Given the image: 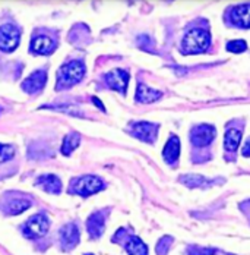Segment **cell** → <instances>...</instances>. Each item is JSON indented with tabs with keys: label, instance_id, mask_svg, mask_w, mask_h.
<instances>
[{
	"label": "cell",
	"instance_id": "cell-1",
	"mask_svg": "<svg viewBox=\"0 0 250 255\" xmlns=\"http://www.w3.org/2000/svg\"><path fill=\"white\" fill-rule=\"evenodd\" d=\"M211 44V34L208 29L193 28L189 29L181 41V53L183 54H198L203 53Z\"/></svg>",
	"mask_w": 250,
	"mask_h": 255
},
{
	"label": "cell",
	"instance_id": "cell-2",
	"mask_svg": "<svg viewBox=\"0 0 250 255\" xmlns=\"http://www.w3.org/2000/svg\"><path fill=\"white\" fill-rule=\"evenodd\" d=\"M104 186L105 185H104L102 179H100L98 176L86 175V176L75 179L71 183L69 191L72 194H78V195H82V197H88V195H92V194L100 192L101 189H104Z\"/></svg>",
	"mask_w": 250,
	"mask_h": 255
},
{
	"label": "cell",
	"instance_id": "cell-3",
	"mask_svg": "<svg viewBox=\"0 0 250 255\" xmlns=\"http://www.w3.org/2000/svg\"><path fill=\"white\" fill-rule=\"evenodd\" d=\"M85 75V65L79 60H72L63 65L59 71V85L68 87L79 82Z\"/></svg>",
	"mask_w": 250,
	"mask_h": 255
},
{
	"label": "cell",
	"instance_id": "cell-4",
	"mask_svg": "<svg viewBox=\"0 0 250 255\" xmlns=\"http://www.w3.org/2000/svg\"><path fill=\"white\" fill-rule=\"evenodd\" d=\"M21 32L15 25L4 24L0 26V50L13 51L19 44Z\"/></svg>",
	"mask_w": 250,
	"mask_h": 255
},
{
	"label": "cell",
	"instance_id": "cell-5",
	"mask_svg": "<svg viewBox=\"0 0 250 255\" xmlns=\"http://www.w3.org/2000/svg\"><path fill=\"white\" fill-rule=\"evenodd\" d=\"M215 133L217 130L212 125H198L192 129L190 141L195 147H206L214 141Z\"/></svg>",
	"mask_w": 250,
	"mask_h": 255
},
{
	"label": "cell",
	"instance_id": "cell-6",
	"mask_svg": "<svg viewBox=\"0 0 250 255\" xmlns=\"http://www.w3.org/2000/svg\"><path fill=\"white\" fill-rule=\"evenodd\" d=\"M130 132L133 136H136L141 141H145L148 144L155 142L157 133H158V125L151 122H135L130 125Z\"/></svg>",
	"mask_w": 250,
	"mask_h": 255
},
{
	"label": "cell",
	"instance_id": "cell-7",
	"mask_svg": "<svg viewBox=\"0 0 250 255\" xmlns=\"http://www.w3.org/2000/svg\"><path fill=\"white\" fill-rule=\"evenodd\" d=\"M49 230V220L43 214H37L31 217L25 223V235L28 238H40L44 236Z\"/></svg>",
	"mask_w": 250,
	"mask_h": 255
},
{
	"label": "cell",
	"instance_id": "cell-8",
	"mask_svg": "<svg viewBox=\"0 0 250 255\" xmlns=\"http://www.w3.org/2000/svg\"><path fill=\"white\" fill-rule=\"evenodd\" d=\"M105 82L110 88L125 94L126 88H127V84H129V74L123 71V69H113L110 71L105 77Z\"/></svg>",
	"mask_w": 250,
	"mask_h": 255
},
{
	"label": "cell",
	"instance_id": "cell-9",
	"mask_svg": "<svg viewBox=\"0 0 250 255\" xmlns=\"http://www.w3.org/2000/svg\"><path fill=\"white\" fill-rule=\"evenodd\" d=\"M46 82H47V72L43 71V69H40V71L32 72L22 82V90L25 93H28V94H35V93H38V91L43 90V87L46 85Z\"/></svg>",
	"mask_w": 250,
	"mask_h": 255
},
{
	"label": "cell",
	"instance_id": "cell-10",
	"mask_svg": "<svg viewBox=\"0 0 250 255\" xmlns=\"http://www.w3.org/2000/svg\"><path fill=\"white\" fill-rule=\"evenodd\" d=\"M60 242L65 250L75 248L79 242V229L75 223H68L60 229Z\"/></svg>",
	"mask_w": 250,
	"mask_h": 255
},
{
	"label": "cell",
	"instance_id": "cell-11",
	"mask_svg": "<svg viewBox=\"0 0 250 255\" xmlns=\"http://www.w3.org/2000/svg\"><path fill=\"white\" fill-rule=\"evenodd\" d=\"M231 24L240 28H250V4L234 6L230 12Z\"/></svg>",
	"mask_w": 250,
	"mask_h": 255
},
{
	"label": "cell",
	"instance_id": "cell-12",
	"mask_svg": "<svg viewBox=\"0 0 250 255\" xmlns=\"http://www.w3.org/2000/svg\"><path fill=\"white\" fill-rule=\"evenodd\" d=\"M104 225H105V213L104 211L94 213L86 222V229H88L89 236L94 238V239L100 238L102 232H104Z\"/></svg>",
	"mask_w": 250,
	"mask_h": 255
},
{
	"label": "cell",
	"instance_id": "cell-13",
	"mask_svg": "<svg viewBox=\"0 0 250 255\" xmlns=\"http://www.w3.org/2000/svg\"><path fill=\"white\" fill-rule=\"evenodd\" d=\"M163 97V93L158 90H154L147 87L145 84H139L138 90H136V102L138 103H154L157 102L158 99Z\"/></svg>",
	"mask_w": 250,
	"mask_h": 255
},
{
	"label": "cell",
	"instance_id": "cell-14",
	"mask_svg": "<svg viewBox=\"0 0 250 255\" xmlns=\"http://www.w3.org/2000/svg\"><path fill=\"white\" fill-rule=\"evenodd\" d=\"M56 44L47 35H38L31 43V50L35 51L37 54H49L51 50H54Z\"/></svg>",
	"mask_w": 250,
	"mask_h": 255
},
{
	"label": "cell",
	"instance_id": "cell-15",
	"mask_svg": "<svg viewBox=\"0 0 250 255\" xmlns=\"http://www.w3.org/2000/svg\"><path fill=\"white\" fill-rule=\"evenodd\" d=\"M163 154H164V158H166V161L168 164H174L175 161H177V158L180 155V139H178L177 135H171L170 136V139H168V142H167Z\"/></svg>",
	"mask_w": 250,
	"mask_h": 255
},
{
	"label": "cell",
	"instance_id": "cell-16",
	"mask_svg": "<svg viewBox=\"0 0 250 255\" xmlns=\"http://www.w3.org/2000/svg\"><path fill=\"white\" fill-rule=\"evenodd\" d=\"M37 183L50 194H59L62 191V182L54 175H43L37 179Z\"/></svg>",
	"mask_w": 250,
	"mask_h": 255
},
{
	"label": "cell",
	"instance_id": "cell-17",
	"mask_svg": "<svg viewBox=\"0 0 250 255\" xmlns=\"http://www.w3.org/2000/svg\"><path fill=\"white\" fill-rule=\"evenodd\" d=\"M240 141H242V130L237 129V128H228L225 130L224 136V145L227 151H236L240 145Z\"/></svg>",
	"mask_w": 250,
	"mask_h": 255
},
{
	"label": "cell",
	"instance_id": "cell-18",
	"mask_svg": "<svg viewBox=\"0 0 250 255\" xmlns=\"http://www.w3.org/2000/svg\"><path fill=\"white\" fill-rule=\"evenodd\" d=\"M125 248L129 255H148V247L139 238H135V236L127 239Z\"/></svg>",
	"mask_w": 250,
	"mask_h": 255
},
{
	"label": "cell",
	"instance_id": "cell-19",
	"mask_svg": "<svg viewBox=\"0 0 250 255\" xmlns=\"http://www.w3.org/2000/svg\"><path fill=\"white\" fill-rule=\"evenodd\" d=\"M180 180L190 188H208L214 185V180H209L200 175H184L180 178Z\"/></svg>",
	"mask_w": 250,
	"mask_h": 255
},
{
	"label": "cell",
	"instance_id": "cell-20",
	"mask_svg": "<svg viewBox=\"0 0 250 255\" xmlns=\"http://www.w3.org/2000/svg\"><path fill=\"white\" fill-rule=\"evenodd\" d=\"M79 142H81V136L76 132L66 135L65 139H63V144H62V153H63V155H71L78 148Z\"/></svg>",
	"mask_w": 250,
	"mask_h": 255
},
{
	"label": "cell",
	"instance_id": "cell-21",
	"mask_svg": "<svg viewBox=\"0 0 250 255\" xmlns=\"http://www.w3.org/2000/svg\"><path fill=\"white\" fill-rule=\"evenodd\" d=\"M29 205H31V203H29L28 200H22V198L12 200V201L7 204V213H10V214H19V213L28 210Z\"/></svg>",
	"mask_w": 250,
	"mask_h": 255
},
{
	"label": "cell",
	"instance_id": "cell-22",
	"mask_svg": "<svg viewBox=\"0 0 250 255\" xmlns=\"http://www.w3.org/2000/svg\"><path fill=\"white\" fill-rule=\"evenodd\" d=\"M246 49H248V44L243 40H233L227 44V50L231 53H243Z\"/></svg>",
	"mask_w": 250,
	"mask_h": 255
},
{
	"label": "cell",
	"instance_id": "cell-23",
	"mask_svg": "<svg viewBox=\"0 0 250 255\" xmlns=\"http://www.w3.org/2000/svg\"><path fill=\"white\" fill-rule=\"evenodd\" d=\"M187 254L189 255H215L217 251L214 248H202V247H189L187 248Z\"/></svg>",
	"mask_w": 250,
	"mask_h": 255
},
{
	"label": "cell",
	"instance_id": "cell-24",
	"mask_svg": "<svg viewBox=\"0 0 250 255\" xmlns=\"http://www.w3.org/2000/svg\"><path fill=\"white\" fill-rule=\"evenodd\" d=\"M15 155V148L12 145H3L0 144V163L10 160Z\"/></svg>",
	"mask_w": 250,
	"mask_h": 255
},
{
	"label": "cell",
	"instance_id": "cell-25",
	"mask_svg": "<svg viewBox=\"0 0 250 255\" xmlns=\"http://www.w3.org/2000/svg\"><path fill=\"white\" fill-rule=\"evenodd\" d=\"M170 245H171V238L164 236V238L157 244V254L166 255L167 254V251H168V248H170Z\"/></svg>",
	"mask_w": 250,
	"mask_h": 255
},
{
	"label": "cell",
	"instance_id": "cell-26",
	"mask_svg": "<svg viewBox=\"0 0 250 255\" xmlns=\"http://www.w3.org/2000/svg\"><path fill=\"white\" fill-rule=\"evenodd\" d=\"M243 155H246V157H250V138L248 139V142H246V145L243 147Z\"/></svg>",
	"mask_w": 250,
	"mask_h": 255
},
{
	"label": "cell",
	"instance_id": "cell-27",
	"mask_svg": "<svg viewBox=\"0 0 250 255\" xmlns=\"http://www.w3.org/2000/svg\"><path fill=\"white\" fill-rule=\"evenodd\" d=\"M92 100H94V103H95V104H97V106H100L101 109H102V110H104V106H102V104H101V103L98 102V99H95V97H94V99H92Z\"/></svg>",
	"mask_w": 250,
	"mask_h": 255
}]
</instances>
